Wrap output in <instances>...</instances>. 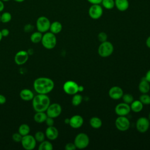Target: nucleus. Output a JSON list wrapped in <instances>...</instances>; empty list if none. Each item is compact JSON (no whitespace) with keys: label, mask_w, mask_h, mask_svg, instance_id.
I'll return each mask as SVG.
<instances>
[{"label":"nucleus","mask_w":150,"mask_h":150,"mask_svg":"<svg viewBox=\"0 0 150 150\" xmlns=\"http://www.w3.org/2000/svg\"><path fill=\"white\" fill-rule=\"evenodd\" d=\"M103 13V8L100 4H92L89 8L88 15L90 17L93 19H98L100 18Z\"/></svg>","instance_id":"12"},{"label":"nucleus","mask_w":150,"mask_h":150,"mask_svg":"<svg viewBox=\"0 0 150 150\" xmlns=\"http://www.w3.org/2000/svg\"><path fill=\"white\" fill-rule=\"evenodd\" d=\"M130 104L131 110H132L134 112H139L141 111L143 109L144 104L139 100L133 101Z\"/></svg>","instance_id":"22"},{"label":"nucleus","mask_w":150,"mask_h":150,"mask_svg":"<svg viewBox=\"0 0 150 150\" xmlns=\"http://www.w3.org/2000/svg\"><path fill=\"white\" fill-rule=\"evenodd\" d=\"M41 43L45 49L50 50L54 48L57 43V39L55 34L51 32H45L42 36Z\"/></svg>","instance_id":"3"},{"label":"nucleus","mask_w":150,"mask_h":150,"mask_svg":"<svg viewBox=\"0 0 150 150\" xmlns=\"http://www.w3.org/2000/svg\"><path fill=\"white\" fill-rule=\"evenodd\" d=\"M53 148L52 144L49 141H45L40 142L38 149L39 150H52Z\"/></svg>","instance_id":"26"},{"label":"nucleus","mask_w":150,"mask_h":150,"mask_svg":"<svg viewBox=\"0 0 150 150\" xmlns=\"http://www.w3.org/2000/svg\"><path fill=\"white\" fill-rule=\"evenodd\" d=\"M84 123L83 118L80 115H74L70 118L69 125L70 126L74 129L80 128Z\"/></svg>","instance_id":"16"},{"label":"nucleus","mask_w":150,"mask_h":150,"mask_svg":"<svg viewBox=\"0 0 150 150\" xmlns=\"http://www.w3.org/2000/svg\"><path fill=\"white\" fill-rule=\"evenodd\" d=\"M101 4L107 9H111L115 6L114 0H103Z\"/></svg>","instance_id":"29"},{"label":"nucleus","mask_w":150,"mask_h":150,"mask_svg":"<svg viewBox=\"0 0 150 150\" xmlns=\"http://www.w3.org/2000/svg\"><path fill=\"white\" fill-rule=\"evenodd\" d=\"M6 101V98L5 97V96H4L3 94H0V104L2 105L4 104Z\"/></svg>","instance_id":"40"},{"label":"nucleus","mask_w":150,"mask_h":150,"mask_svg":"<svg viewBox=\"0 0 150 150\" xmlns=\"http://www.w3.org/2000/svg\"><path fill=\"white\" fill-rule=\"evenodd\" d=\"M1 34L3 37H6L9 35V30L6 28L2 29L1 30Z\"/></svg>","instance_id":"39"},{"label":"nucleus","mask_w":150,"mask_h":150,"mask_svg":"<svg viewBox=\"0 0 150 150\" xmlns=\"http://www.w3.org/2000/svg\"><path fill=\"white\" fill-rule=\"evenodd\" d=\"M131 111L129 104L125 103H121L117 104L115 108V112L118 116H126Z\"/></svg>","instance_id":"13"},{"label":"nucleus","mask_w":150,"mask_h":150,"mask_svg":"<svg viewBox=\"0 0 150 150\" xmlns=\"http://www.w3.org/2000/svg\"><path fill=\"white\" fill-rule=\"evenodd\" d=\"M62 108L61 105L56 103L50 104L49 106L46 111V113L48 117L53 118H57L62 113Z\"/></svg>","instance_id":"9"},{"label":"nucleus","mask_w":150,"mask_h":150,"mask_svg":"<svg viewBox=\"0 0 150 150\" xmlns=\"http://www.w3.org/2000/svg\"><path fill=\"white\" fill-rule=\"evenodd\" d=\"M19 96L22 100L27 101L32 100L35 95L32 90L28 88H24L19 93Z\"/></svg>","instance_id":"18"},{"label":"nucleus","mask_w":150,"mask_h":150,"mask_svg":"<svg viewBox=\"0 0 150 150\" xmlns=\"http://www.w3.org/2000/svg\"><path fill=\"white\" fill-rule=\"evenodd\" d=\"M29 54L27 51L19 50L14 56V61L18 65H22L25 64L29 59Z\"/></svg>","instance_id":"14"},{"label":"nucleus","mask_w":150,"mask_h":150,"mask_svg":"<svg viewBox=\"0 0 150 150\" xmlns=\"http://www.w3.org/2000/svg\"><path fill=\"white\" fill-rule=\"evenodd\" d=\"M36 141L34 136L29 134L22 137L21 141L22 147L26 150H32L35 149L36 145Z\"/></svg>","instance_id":"7"},{"label":"nucleus","mask_w":150,"mask_h":150,"mask_svg":"<svg viewBox=\"0 0 150 150\" xmlns=\"http://www.w3.org/2000/svg\"><path fill=\"white\" fill-rule=\"evenodd\" d=\"M124 94L122 89L119 86H113L108 91V95L112 100H119Z\"/></svg>","instance_id":"15"},{"label":"nucleus","mask_w":150,"mask_h":150,"mask_svg":"<svg viewBox=\"0 0 150 150\" xmlns=\"http://www.w3.org/2000/svg\"><path fill=\"white\" fill-rule=\"evenodd\" d=\"M42 36H43L42 33L39 31L35 32L32 33L30 35V41L33 43H38L39 42H41Z\"/></svg>","instance_id":"25"},{"label":"nucleus","mask_w":150,"mask_h":150,"mask_svg":"<svg viewBox=\"0 0 150 150\" xmlns=\"http://www.w3.org/2000/svg\"><path fill=\"white\" fill-rule=\"evenodd\" d=\"M64 148L66 150H75L77 148L74 143L69 142L66 144Z\"/></svg>","instance_id":"36"},{"label":"nucleus","mask_w":150,"mask_h":150,"mask_svg":"<svg viewBox=\"0 0 150 150\" xmlns=\"http://www.w3.org/2000/svg\"><path fill=\"white\" fill-rule=\"evenodd\" d=\"M1 1H2L3 2H8V1H9L10 0H1Z\"/></svg>","instance_id":"49"},{"label":"nucleus","mask_w":150,"mask_h":150,"mask_svg":"<svg viewBox=\"0 0 150 150\" xmlns=\"http://www.w3.org/2000/svg\"><path fill=\"white\" fill-rule=\"evenodd\" d=\"M33 26L31 24H26L25 25L24 28H23V30L26 33H29L32 32L33 30Z\"/></svg>","instance_id":"37"},{"label":"nucleus","mask_w":150,"mask_h":150,"mask_svg":"<svg viewBox=\"0 0 150 150\" xmlns=\"http://www.w3.org/2000/svg\"><path fill=\"white\" fill-rule=\"evenodd\" d=\"M69 121H70V118H66V119L64 120V122H65V124H69Z\"/></svg>","instance_id":"46"},{"label":"nucleus","mask_w":150,"mask_h":150,"mask_svg":"<svg viewBox=\"0 0 150 150\" xmlns=\"http://www.w3.org/2000/svg\"><path fill=\"white\" fill-rule=\"evenodd\" d=\"M33 88L38 94H47L51 92L54 87L53 80L46 77L36 79L33 81Z\"/></svg>","instance_id":"1"},{"label":"nucleus","mask_w":150,"mask_h":150,"mask_svg":"<svg viewBox=\"0 0 150 150\" xmlns=\"http://www.w3.org/2000/svg\"><path fill=\"white\" fill-rule=\"evenodd\" d=\"M97 38L100 42H103L107 40V35L105 32H101L98 33Z\"/></svg>","instance_id":"34"},{"label":"nucleus","mask_w":150,"mask_h":150,"mask_svg":"<svg viewBox=\"0 0 150 150\" xmlns=\"http://www.w3.org/2000/svg\"><path fill=\"white\" fill-rule=\"evenodd\" d=\"M12 19V15L9 12H5L1 15V22L4 23L9 22Z\"/></svg>","instance_id":"30"},{"label":"nucleus","mask_w":150,"mask_h":150,"mask_svg":"<svg viewBox=\"0 0 150 150\" xmlns=\"http://www.w3.org/2000/svg\"><path fill=\"white\" fill-rule=\"evenodd\" d=\"M83 101V97L79 94H75L73 95V97L71 100V103L74 106L79 105Z\"/></svg>","instance_id":"28"},{"label":"nucleus","mask_w":150,"mask_h":150,"mask_svg":"<svg viewBox=\"0 0 150 150\" xmlns=\"http://www.w3.org/2000/svg\"><path fill=\"white\" fill-rule=\"evenodd\" d=\"M148 119L150 120V112L149 114V115H148Z\"/></svg>","instance_id":"50"},{"label":"nucleus","mask_w":150,"mask_h":150,"mask_svg":"<svg viewBox=\"0 0 150 150\" xmlns=\"http://www.w3.org/2000/svg\"><path fill=\"white\" fill-rule=\"evenodd\" d=\"M90 139L88 136L85 133L78 134L74 141V144L78 149H84L87 148L89 144Z\"/></svg>","instance_id":"5"},{"label":"nucleus","mask_w":150,"mask_h":150,"mask_svg":"<svg viewBox=\"0 0 150 150\" xmlns=\"http://www.w3.org/2000/svg\"><path fill=\"white\" fill-rule=\"evenodd\" d=\"M144 105H149L150 104V96L146 94H142L139 97V100Z\"/></svg>","instance_id":"32"},{"label":"nucleus","mask_w":150,"mask_h":150,"mask_svg":"<svg viewBox=\"0 0 150 150\" xmlns=\"http://www.w3.org/2000/svg\"><path fill=\"white\" fill-rule=\"evenodd\" d=\"M84 90V87L82 86H79V92H81Z\"/></svg>","instance_id":"45"},{"label":"nucleus","mask_w":150,"mask_h":150,"mask_svg":"<svg viewBox=\"0 0 150 150\" xmlns=\"http://www.w3.org/2000/svg\"><path fill=\"white\" fill-rule=\"evenodd\" d=\"M0 22H1V15H0Z\"/></svg>","instance_id":"51"},{"label":"nucleus","mask_w":150,"mask_h":150,"mask_svg":"<svg viewBox=\"0 0 150 150\" xmlns=\"http://www.w3.org/2000/svg\"><path fill=\"white\" fill-rule=\"evenodd\" d=\"M22 135H21L19 132H16V133H14L12 136V139L14 142H21V140H22Z\"/></svg>","instance_id":"35"},{"label":"nucleus","mask_w":150,"mask_h":150,"mask_svg":"<svg viewBox=\"0 0 150 150\" xmlns=\"http://www.w3.org/2000/svg\"><path fill=\"white\" fill-rule=\"evenodd\" d=\"M62 25L59 21H54L50 23V32L54 34H58L62 30Z\"/></svg>","instance_id":"21"},{"label":"nucleus","mask_w":150,"mask_h":150,"mask_svg":"<svg viewBox=\"0 0 150 150\" xmlns=\"http://www.w3.org/2000/svg\"><path fill=\"white\" fill-rule=\"evenodd\" d=\"M30 131V127L26 124H21L18 128V132L22 136L28 135Z\"/></svg>","instance_id":"27"},{"label":"nucleus","mask_w":150,"mask_h":150,"mask_svg":"<svg viewBox=\"0 0 150 150\" xmlns=\"http://www.w3.org/2000/svg\"><path fill=\"white\" fill-rule=\"evenodd\" d=\"M138 89L142 94H146L150 90L149 83L145 79V77L142 78L138 85Z\"/></svg>","instance_id":"19"},{"label":"nucleus","mask_w":150,"mask_h":150,"mask_svg":"<svg viewBox=\"0 0 150 150\" xmlns=\"http://www.w3.org/2000/svg\"><path fill=\"white\" fill-rule=\"evenodd\" d=\"M91 4H100L103 0H87Z\"/></svg>","instance_id":"41"},{"label":"nucleus","mask_w":150,"mask_h":150,"mask_svg":"<svg viewBox=\"0 0 150 150\" xmlns=\"http://www.w3.org/2000/svg\"><path fill=\"white\" fill-rule=\"evenodd\" d=\"M54 118L50 117H47L45 122L46 124L49 127V126H53L54 125Z\"/></svg>","instance_id":"38"},{"label":"nucleus","mask_w":150,"mask_h":150,"mask_svg":"<svg viewBox=\"0 0 150 150\" xmlns=\"http://www.w3.org/2000/svg\"><path fill=\"white\" fill-rule=\"evenodd\" d=\"M2 38H3V36H2V34H1V30H0V42L1 41Z\"/></svg>","instance_id":"48"},{"label":"nucleus","mask_w":150,"mask_h":150,"mask_svg":"<svg viewBox=\"0 0 150 150\" xmlns=\"http://www.w3.org/2000/svg\"><path fill=\"white\" fill-rule=\"evenodd\" d=\"M45 137H46L45 134L40 131H37L35 133V136H34L36 142H41L43 141L45 139Z\"/></svg>","instance_id":"31"},{"label":"nucleus","mask_w":150,"mask_h":150,"mask_svg":"<svg viewBox=\"0 0 150 150\" xmlns=\"http://www.w3.org/2000/svg\"><path fill=\"white\" fill-rule=\"evenodd\" d=\"M122 98L123 101L128 104H130L134 101L133 96L129 93H126L125 94H123Z\"/></svg>","instance_id":"33"},{"label":"nucleus","mask_w":150,"mask_h":150,"mask_svg":"<svg viewBox=\"0 0 150 150\" xmlns=\"http://www.w3.org/2000/svg\"><path fill=\"white\" fill-rule=\"evenodd\" d=\"M150 125L149 120L145 117L139 118L136 122V128L137 131L141 133L146 132Z\"/></svg>","instance_id":"11"},{"label":"nucleus","mask_w":150,"mask_h":150,"mask_svg":"<svg viewBox=\"0 0 150 150\" xmlns=\"http://www.w3.org/2000/svg\"><path fill=\"white\" fill-rule=\"evenodd\" d=\"M45 134L47 138L51 141L55 140L59 136L58 129L53 125L47 127V128L46 129Z\"/></svg>","instance_id":"17"},{"label":"nucleus","mask_w":150,"mask_h":150,"mask_svg":"<svg viewBox=\"0 0 150 150\" xmlns=\"http://www.w3.org/2000/svg\"><path fill=\"white\" fill-rule=\"evenodd\" d=\"M15 2H23L25 0H14Z\"/></svg>","instance_id":"47"},{"label":"nucleus","mask_w":150,"mask_h":150,"mask_svg":"<svg viewBox=\"0 0 150 150\" xmlns=\"http://www.w3.org/2000/svg\"><path fill=\"white\" fill-rule=\"evenodd\" d=\"M145 78V79H146L149 83H150V70H149L146 72Z\"/></svg>","instance_id":"42"},{"label":"nucleus","mask_w":150,"mask_h":150,"mask_svg":"<svg viewBox=\"0 0 150 150\" xmlns=\"http://www.w3.org/2000/svg\"><path fill=\"white\" fill-rule=\"evenodd\" d=\"M4 9V4L2 1L0 0V12H2Z\"/></svg>","instance_id":"43"},{"label":"nucleus","mask_w":150,"mask_h":150,"mask_svg":"<svg viewBox=\"0 0 150 150\" xmlns=\"http://www.w3.org/2000/svg\"><path fill=\"white\" fill-rule=\"evenodd\" d=\"M47 115L45 112H36L34 115L33 119L37 123H43L45 122Z\"/></svg>","instance_id":"23"},{"label":"nucleus","mask_w":150,"mask_h":150,"mask_svg":"<svg viewBox=\"0 0 150 150\" xmlns=\"http://www.w3.org/2000/svg\"><path fill=\"white\" fill-rule=\"evenodd\" d=\"M114 1L115 7L120 11H125L129 8V2L128 0H115Z\"/></svg>","instance_id":"20"},{"label":"nucleus","mask_w":150,"mask_h":150,"mask_svg":"<svg viewBox=\"0 0 150 150\" xmlns=\"http://www.w3.org/2000/svg\"><path fill=\"white\" fill-rule=\"evenodd\" d=\"M32 107L36 112H46L50 104V100L47 94H38L32 100Z\"/></svg>","instance_id":"2"},{"label":"nucleus","mask_w":150,"mask_h":150,"mask_svg":"<svg viewBox=\"0 0 150 150\" xmlns=\"http://www.w3.org/2000/svg\"><path fill=\"white\" fill-rule=\"evenodd\" d=\"M146 46L150 49V36L146 39Z\"/></svg>","instance_id":"44"},{"label":"nucleus","mask_w":150,"mask_h":150,"mask_svg":"<svg viewBox=\"0 0 150 150\" xmlns=\"http://www.w3.org/2000/svg\"><path fill=\"white\" fill-rule=\"evenodd\" d=\"M49 19L44 16L39 17L36 22V26L38 31L41 33H45L49 30L50 26Z\"/></svg>","instance_id":"6"},{"label":"nucleus","mask_w":150,"mask_h":150,"mask_svg":"<svg viewBox=\"0 0 150 150\" xmlns=\"http://www.w3.org/2000/svg\"><path fill=\"white\" fill-rule=\"evenodd\" d=\"M89 122L90 126L94 129H98L102 126V121L97 117H93L90 118Z\"/></svg>","instance_id":"24"},{"label":"nucleus","mask_w":150,"mask_h":150,"mask_svg":"<svg viewBox=\"0 0 150 150\" xmlns=\"http://www.w3.org/2000/svg\"><path fill=\"white\" fill-rule=\"evenodd\" d=\"M115 125L119 131H125L129 129L130 122L125 116H118L115 120Z\"/></svg>","instance_id":"10"},{"label":"nucleus","mask_w":150,"mask_h":150,"mask_svg":"<svg viewBox=\"0 0 150 150\" xmlns=\"http://www.w3.org/2000/svg\"><path fill=\"white\" fill-rule=\"evenodd\" d=\"M114 51L112 44L107 40L101 42L98 48V53L102 57H107L112 54Z\"/></svg>","instance_id":"4"},{"label":"nucleus","mask_w":150,"mask_h":150,"mask_svg":"<svg viewBox=\"0 0 150 150\" xmlns=\"http://www.w3.org/2000/svg\"><path fill=\"white\" fill-rule=\"evenodd\" d=\"M79 84L74 81L69 80L66 81L63 86V89L65 93L69 95H74L79 92Z\"/></svg>","instance_id":"8"}]
</instances>
